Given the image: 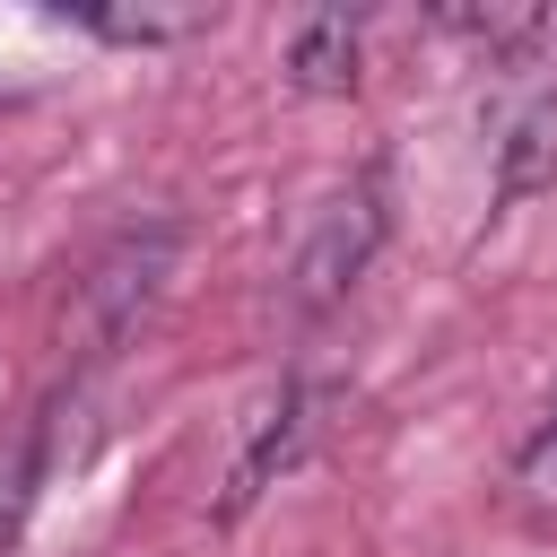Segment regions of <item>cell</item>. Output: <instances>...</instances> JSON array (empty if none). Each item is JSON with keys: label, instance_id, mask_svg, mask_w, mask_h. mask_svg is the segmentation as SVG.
I'll use <instances>...</instances> for the list:
<instances>
[{"label": "cell", "instance_id": "obj_6", "mask_svg": "<svg viewBox=\"0 0 557 557\" xmlns=\"http://www.w3.org/2000/svg\"><path fill=\"white\" fill-rule=\"evenodd\" d=\"M513 487H522V505L531 513H557V418L522 444V461H513Z\"/></svg>", "mask_w": 557, "mask_h": 557}, {"label": "cell", "instance_id": "obj_7", "mask_svg": "<svg viewBox=\"0 0 557 557\" xmlns=\"http://www.w3.org/2000/svg\"><path fill=\"white\" fill-rule=\"evenodd\" d=\"M26 505H35V444L0 461V548L17 540V522H26Z\"/></svg>", "mask_w": 557, "mask_h": 557}, {"label": "cell", "instance_id": "obj_5", "mask_svg": "<svg viewBox=\"0 0 557 557\" xmlns=\"http://www.w3.org/2000/svg\"><path fill=\"white\" fill-rule=\"evenodd\" d=\"M70 26H87V35H104V44H183V35H200L218 9H113V0H78V9H61Z\"/></svg>", "mask_w": 557, "mask_h": 557}, {"label": "cell", "instance_id": "obj_2", "mask_svg": "<svg viewBox=\"0 0 557 557\" xmlns=\"http://www.w3.org/2000/svg\"><path fill=\"white\" fill-rule=\"evenodd\" d=\"M374 244H383V183L366 174V183H348L322 218H313V235H305V252H296V313H331L348 287H357V270L374 261Z\"/></svg>", "mask_w": 557, "mask_h": 557}, {"label": "cell", "instance_id": "obj_3", "mask_svg": "<svg viewBox=\"0 0 557 557\" xmlns=\"http://www.w3.org/2000/svg\"><path fill=\"white\" fill-rule=\"evenodd\" d=\"M548 183H557V87H540L505 122V139H496V209H513V200H531Z\"/></svg>", "mask_w": 557, "mask_h": 557}, {"label": "cell", "instance_id": "obj_4", "mask_svg": "<svg viewBox=\"0 0 557 557\" xmlns=\"http://www.w3.org/2000/svg\"><path fill=\"white\" fill-rule=\"evenodd\" d=\"M287 78L305 96H357V17H339V9L305 17L287 44Z\"/></svg>", "mask_w": 557, "mask_h": 557}, {"label": "cell", "instance_id": "obj_1", "mask_svg": "<svg viewBox=\"0 0 557 557\" xmlns=\"http://www.w3.org/2000/svg\"><path fill=\"white\" fill-rule=\"evenodd\" d=\"M174 252H183V235L174 226H131V235H113L78 278H70V305H61V348L70 357H104L139 313H148V296L165 287V270H174Z\"/></svg>", "mask_w": 557, "mask_h": 557}]
</instances>
